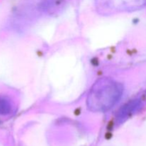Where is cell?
Returning <instances> with one entry per match:
<instances>
[{
  "label": "cell",
  "instance_id": "3957f363",
  "mask_svg": "<svg viewBox=\"0 0 146 146\" xmlns=\"http://www.w3.org/2000/svg\"><path fill=\"white\" fill-rule=\"evenodd\" d=\"M140 107V101L138 100L130 101L124 104L116 114V120L118 123H122L135 113Z\"/></svg>",
  "mask_w": 146,
  "mask_h": 146
},
{
  "label": "cell",
  "instance_id": "7a4b0ae2",
  "mask_svg": "<svg viewBox=\"0 0 146 146\" xmlns=\"http://www.w3.org/2000/svg\"><path fill=\"white\" fill-rule=\"evenodd\" d=\"M95 3L100 14L110 15L136 9L145 4L146 0H96Z\"/></svg>",
  "mask_w": 146,
  "mask_h": 146
},
{
  "label": "cell",
  "instance_id": "5b68a950",
  "mask_svg": "<svg viewBox=\"0 0 146 146\" xmlns=\"http://www.w3.org/2000/svg\"><path fill=\"white\" fill-rule=\"evenodd\" d=\"M13 104L11 99L6 96H0V115H7L12 111Z\"/></svg>",
  "mask_w": 146,
  "mask_h": 146
},
{
  "label": "cell",
  "instance_id": "6da1fadb",
  "mask_svg": "<svg viewBox=\"0 0 146 146\" xmlns=\"http://www.w3.org/2000/svg\"><path fill=\"white\" fill-rule=\"evenodd\" d=\"M123 94V86L110 78L97 80L90 89L86 99L88 110L92 112H106L118 104Z\"/></svg>",
  "mask_w": 146,
  "mask_h": 146
},
{
  "label": "cell",
  "instance_id": "277c9868",
  "mask_svg": "<svg viewBox=\"0 0 146 146\" xmlns=\"http://www.w3.org/2000/svg\"><path fill=\"white\" fill-rule=\"evenodd\" d=\"M66 5V0H44L40 8L46 14L54 15L64 9Z\"/></svg>",
  "mask_w": 146,
  "mask_h": 146
}]
</instances>
